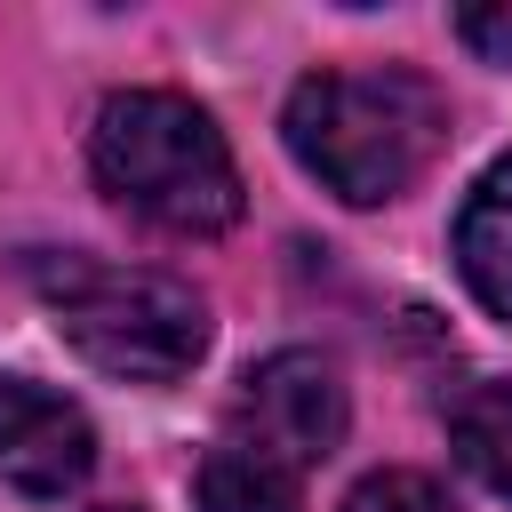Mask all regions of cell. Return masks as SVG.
I'll return each instance as SVG.
<instances>
[{
	"mask_svg": "<svg viewBox=\"0 0 512 512\" xmlns=\"http://www.w3.org/2000/svg\"><path fill=\"white\" fill-rule=\"evenodd\" d=\"M88 464H96L88 408L32 376H0V480L24 496H64L88 480Z\"/></svg>",
	"mask_w": 512,
	"mask_h": 512,
	"instance_id": "5",
	"label": "cell"
},
{
	"mask_svg": "<svg viewBox=\"0 0 512 512\" xmlns=\"http://www.w3.org/2000/svg\"><path fill=\"white\" fill-rule=\"evenodd\" d=\"M456 40L480 48L488 64H512V8H464L456 16Z\"/></svg>",
	"mask_w": 512,
	"mask_h": 512,
	"instance_id": "10",
	"label": "cell"
},
{
	"mask_svg": "<svg viewBox=\"0 0 512 512\" xmlns=\"http://www.w3.org/2000/svg\"><path fill=\"white\" fill-rule=\"evenodd\" d=\"M448 440H456V464L512 496V384H472L456 408H448Z\"/></svg>",
	"mask_w": 512,
	"mask_h": 512,
	"instance_id": "7",
	"label": "cell"
},
{
	"mask_svg": "<svg viewBox=\"0 0 512 512\" xmlns=\"http://www.w3.org/2000/svg\"><path fill=\"white\" fill-rule=\"evenodd\" d=\"M336 440H344V384L320 352H272L248 368L232 400V448L304 480L320 456H336Z\"/></svg>",
	"mask_w": 512,
	"mask_h": 512,
	"instance_id": "4",
	"label": "cell"
},
{
	"mask_svg": "<svg viewBox=\"0 0 512 512\" xmlns=\"http://www.w3.org/2000/svg\"><path fill=\"white\" fill-rule=\"evenodd\" d=\"M104 512H136V504H104Z\"/></svg>",
	"mask_w": 512,
	"mask_h": 512,
	"instance_id": "11",
	"label": "cell"
},
{
	"mask_svg": "<svg viewBox=\"0 0 512 512\" xmlns=\"http://www.w3.org/2000/svg\"><path fill=\"white\" fill-rule=\"evenodd\" d=\"M200 512H296V480L280 472V464H264V456H248V448H208V464H200Z\"/></svg>",
	"mask_w": 512,
	"mask_h": 512,
	"instance_id": "8",
	"label": "cell"
},
{
	"mask_svg": "<svg viewBox=\"0 0 512 512\" xmlns=\"http://www.w3.org/2000/svg\"><path fill=\"white\" fill-rule=\"evenodd\" d=\"M280 128L304 176L352 208H384L448 152V96L416 64H344L304 72Z\"/></svg>",
	"mask_w": 512,
	"mask_h": 512,
	"instance_id": "1",
	"label": "cell"
},
{
	"mask_svg": "<svg viewBox=\"0 0 512 512\" xmlns=\"http://www.w3.org/2000/svg\"><path fill=\"white\" fill-rule=\"evenodd\" d=\"M344 512H456V504H448V488L424 480V472H376V480H360V488L344 496Z\"/></svg>",
	"mask_w": 512,
	"mask_h": 512,
	"instance_id": "9",
	"label": "cell"
},
{
	"mask_svg": "<svg viewBox=\"0 0 512 512\" xmlns=\"http://www.w3.org/2000/svg\"><path fill=\"white\" fill-rule=\"evenodd\" d=\"M456 272L464 288L512 320V152L480 168V184L464 192V216H456Z\"/></svg>",
	"mask_w": 512,
	"mask_h": 512,
	"instance_id": "6",
	"label": "cell"
},
{
	"mask_svg": "<svg viewBox=\"0 0 512 512\" xmlns=\"http://www.w3.org/2000/svg\"><path fill=\"white\" fill-rule=\"evenodd\" d=\"M32 288L56 312V336L120 376V384H176L208 352V304L144 264H96V256H40Z\"/></svg>",
	"mask_w": 512,
	"mask_h": 512,
	"instance_id": "3",
	"label": "cell"
},
{
	"mask_svg": "<svg viewBox=\"0 0 512 512\" xmlns=\"http://www.w3.org/2000/svg\"><path fill=\"white\" fill-rule=\"evenodd\" d=\"M88 160H96V184L160 224V232H184V240H208L224 224H240V168H232V144L224 128L176 96V88H128V96H104L96 112V136H88Z\"/></svg>",
	"mask_w": 512,
	"mask_h": 512,
	"instance_id": "2",
	"label": "cell"
}]
</instances>
